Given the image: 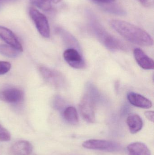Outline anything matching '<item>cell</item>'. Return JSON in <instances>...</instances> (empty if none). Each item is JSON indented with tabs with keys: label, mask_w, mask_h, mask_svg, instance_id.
Wrapping results in <instances>:
<instances>
[{
	"label": "cell",
	"mask_w": 154,
	"mask_h": 155,
	"mask_svg": "<svg viewBox=\"0 0 154 155\" xmlns=\"http://www.w3.org/2000/svg\"><path fill=\"white\" fill-rule=\"evenodd\" d=\"M109 24L115 31L130 42L143 46H152L153 44L152 36L138 26L119 20H111Z\"/></svg>",
	"instance_id": "obj_1"
},
{
	"label": "cell",
	"mask_w": 154,
	"mask_h": 155,
	"mask_svg": "<svg viewBox=\"0 0 154 155\" xmlns=\"http://www.w3.org/2000/svg\"><path fill=\"white\" fill-rule=\"evenodd\" d=\"M79 108L81 116L85 121L89 123L95 122L96 103L92 94H85L80 103Z\"/></svg>",
	"instance_id": "obj_2"
},
{
	"label": "cell",
	"mask_w": 154,
	"mask_h": 155,
	"mask_svg": "<svg viewBox=\"0 0 154 155\" xmlns=\"http://www.w3.org/2000/svg\"><path fill=\"white\" fill-rule=\"evenodd\" d=\"M82 146L87 149L108 152H119L122 149L120 144L113 141L90 139L85 141Z\"/></svg>",
	"instance_id": "obj_3"
},
{
	"label": "cell",
	"mask_w": 154,
	"mask_h": 155,
	"mask_svg": "<svg viewBox=\"0 0 154 155\" xmlns=\"http://www.w3.org/2000/svg\"><path fill=\"white\" fill-rule=\"evenodd\" d=\"M39 71L44 80L54 87L61 88L66 85V78L60 72L45 66L40 67Z\"/></svg>",
	"instance_id": "obj_4"
},
{
	"label": "cell",
	"mask_w": 154,
	"mask_h": 155,
	"mask_svg": "<svg viewBox=\"0 0 154 155\" xmlns=\"http://www.w3.org/2000/svg\"><path fill=\"white\" fill-rule=\"evenodd\" d=\"M29 15L40 34L45 38H49L50 31L49 21L45 15L32 7L29 10Z\"/></svg>",
	"instance_id": "obj_5"
},
{
	"label": "cell",
	"mask_w": 154,
	"mask_h": 155,
	"mask_svg": "<svg viewBox=\"0 0 154 155\" xmlns=\"http://www.w3.org/2000/svg\"><path fill=\"white\" fill-rule=\"evenodd\" d=\"M97 35L105 46L111 51H126L127 47L121 41L105 31L99 26H95Z\"/></svg>",
	"instance_id": "obj_6"
},
{
	"label": "cell",
	"mask_w": 154,
	"mask_h": 155,
	"mask_svg": "<svg viewBox=\"0 0 154 155\" xmlns=\"http://www.w3.org/2000/svg\"><path fill=\"white\" fill-rule=\"evenodd\" d=\"M63 57L68 64L76 69H83L86 68L85 60L76 49H67L63 53Z\"/></svg>",
	"instance_id": "obj_7"
},
{
	"label": "cell",
	"mask_w": 154,
	"mask_h": 155,
	"mask_svg": "<svg viewBox=\"0 0 154 155\" xmlns=\"http://www.w3.org/2000/svg\"><path fill=\"white\" fill-rule=\"evenodd\" d=\"M23 92L17 88H9L0 92V99L9 104H18L24 98Z\"/></svg>",
	"instance_id": "obj_8"
},
{
	"label": "cell",
	"mask_w": 154,
	"mask_h": 155,
	"mask_svg": "<svg viewBox=\"0 0 154 155\" xmlns=\"http://www.w3.org/2000/svg\"><path fill=\"white\" fill-rule=\"evenodd\" d=\"M0 39L20 51H22V46L20 41L15 34L10 29L0 26Z\"/></svg>",
	"instance_id": "obj_9"
},
{
	"label": "cell",
	"mask_w": 154,
	"mask_h": 155,
	"mask_svg": "<svg viewBox=\"0 0 154 155\" xmlns=\"http://www.w3.org/2000/svg\"><path fill=\"white\" fill-rule=\"evenodd\" d=\"M134 56L138 65L146 70H153L154 62L152 58L147 56L140 48H135L134 51Z\"/></svg>",
	"instance_id": "obj_10"
},
{
	"label": "cell",
	"mask_w": 154,
	"mask_h": 155,
	"mask_svg": "<svg viewBox=\"0 0 154 155\" xmlns=\"http://www.w3.org/2000/svg\"><path fill=\"white\" fill-rule=\"evenodd\" d=\"M129 103L134 106L149 109L152 106V102L146 97L134 92H129L127 95Z\"/></svg>",
	"instance_id": "obj_11"
},
{
	"label": "cell",
	"mask_w": 154,
	"mask_h": 155,
	"mask_svg": "<svg viewBox=\"0 0 154 155\" xmlns=\"http://www.w3.org/2000/svg\"><path fill=\"white\" fill-rule=\"evenodd\" d=\"M32 151V145L30 142L25 140L14 143L10 150L11 153L13 155H30Z\"/></svg>",
	"instance_id": "obj_12"
},
{
	"label": "cell",
	"mask_w": 154,
	"mask_h": 155,
	"mask_svg": "<svg viewBox=\"0 0 154 155\" xmlns=\"http://www.w3.org/2000/svg\"><path fill=\"white\" fill-rule=\"evenodd\" d=\"M127 155H151L149 148L143 143L135 142L127 147Z\"/></svg>",
	"instance_id": "obj_13"
},
{
	"label": "cell",
	"mask_w": 154,
	"mask_h": 155,
	"mask_svg": "<svg viewBox=\"0 0 154 155\" xmlns=\"http://www.w3.org/2000/svg\"><path fill=\"white\" fill-rule=\"evenodd\" d=\"M127 124L132 134H137L143 128V120L141 117L137 114L129 115L127 119Z\"/></svg>",
	"instance_id": "obj_14"
},
{
	"label": "cell",
	"mask_w": 154,
	"mask_h": 155,
	"mask_svg": "<svg viewBox=\"0 0 154 155\" xmlns=\"http://www.w3.org/2000/svg\"><path fill=\"white\" fill-rule=\"evenodd\" d=\"M63 117L65 120L71 124L76 125L78 123L77 112L73 107L69 106L65 108L63 112Z\"/></svg>",
	"instance_id": "obj_15"
},
{
	"label": "cell",
	"mask_w": 154,
	"mask_h": 155,
	"mask_svg": "<svg viewBox=\"0 0 154 155\" xmlns=\"http://www.w3.org/2000/svg\"><path fill=\"white\" fill-rule=\"evenodd\" d=\"M21 52L10 45H0V54L9 57L14 58L18 57Z\"/></svg>",
	"instance_id": "obj_16"
},
{
	"label": "cell",
	"mask_w": 154,
	"mask_h": 155,
	"mask_svg": "<svg viewBox=\"0 0 154 155\" xmlns=\"http://www.w3.org/2000/svg\"><path fill=\"white\" fill-rule=\"evenodd\" d=\"M61 0H30L35 6L44 11H49L52 9V3L58 4Z\"/></svg>",
	"instance_id": "obj_17"
},
{
	"label": "cell",
	"mask_w": 154,
	"mask_h": 155,
	"mask_svg": "<svg viewBox=\"0 0 154 155\" xmlns=\"http://www.w3.org/2000/svg\"><path fill=\"white\" fill-rule=\"evenodd\" d=\"M11 136L9 131L0 124V141L7 142L11 140Z\"/></svg>",
	"instance_id": "obj_18"
},
{
	"label": "cell",
	"mask_w": 154,
	"mask_h": 155,
	"mask_svg": "<svg viewBox=\"0 0 154 155\" xmlns=\"http://www.w3.org/2000/svg\"><path fill=\"white\" fill-rule=\"evenodd\" d=\"M11 64L7 61H0V75L5 74L10 71Z\"/></svg>",
	"instance_id": "obj_19"
},
{
	"label": "cell",
	"mask_w": 154,
	"mask_h": 155,
	"mask_svg": "<svg viewBox=\"0 0 154 155\" xmlns=\"http://www.w3.org/2000/svg\"><path fill=\"white\" fill-rule=\"evenodd\" d=\"M53 106L58 110H60L64 105V102L60 97H57L53 101Z\"/></svg>",
	"instance_id": "obj_20"
},
{
	"label": "cell",
	"mask_w": 154,
	"mask_h": 155,
	"mask_svg": "<svg viewBox=\"0 0 154 155\" xmlns=\"http://www.w3.org/2000/svg\"><path fill=\"white\" fill-rule=\"evenodd\" d=\"M146 117L151 122H153L154 120V113L153 111H146L145 112Z\"/></svg>",
	"instance_id": "obj_21"
},
{
	"label": "cell",
	"mask_w": 154,
	"mask_h": 155,
	"mask_svg": "<svg viewBox=\"0 0 154 155\" xmlns=\"http://www.w3.org/2000/svg\"><path fill=\"white\" fill-rule=\"evenodd\" d=\"M93 2L98 3L104 4H108L112 3L115 2L116 0H92Z\"/></svg>",
	"instance_id": "obj_22"
},
{
	"label": "cell",
	"mask_w": 154,
	"mask_h": 155,
	"mask_svg": "<svg viewBox=\"0 0 154 155\" xmlns=\"http://www.w3.org/2000/svg\"><path fill=\"white\" fill-rule=\"evenodd\" d=\"M141 4L145 7H149L151 5V0H138Z\"/></svg>",
	"instance_id": "obj_23"
}]
</instances>
